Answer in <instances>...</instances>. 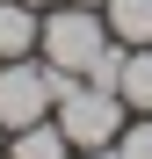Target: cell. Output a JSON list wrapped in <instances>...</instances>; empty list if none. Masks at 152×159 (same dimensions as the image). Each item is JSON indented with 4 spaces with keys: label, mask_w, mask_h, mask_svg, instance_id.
<instances>
[{
    "label": "cell",
    "mask_w": 152,
    "mask_h": 159,
    "mask_svg": "<svg viewBox=\"0 0 152 159\" xmlns=\"http://www.w3.org/2000/svg\"><path fill=\"white\" fill-rule=\"evenodd\" d=\"M109 43V22L101 7H80V0H58V7H44V29H36V51L44 65H58L65 80H80L94 65V51Z\"/></svg>",
    "instance_id": "cell-1"
},
{
    "label": "cell",
    "mask_w": 152,
    "mask_h": 159,
    "mask_svg": "<svg viewBox=\"0 0 152 159\" xmlns=\"http://www.w3.org/2000/svg\"><path fill=\"white\" fill-rule=\"evenodd\" d=\"M58 130H65V145L72 152H101V145H116L123 138V123H131V109H123V94L109 87H87V80H72V87L58 94Z\"/></svg>",
    "instance_id": "cell-2"
},
{
    "label": "cell",
    "mask_w": 152,
    "mask_h": 159,
    "mask_svg": "<svg viewBox=\"0 0 152 159\" xmlns=\"http://www.w3.org/2000/svg\"><path fill=\"white\" fill-rule=\"evenodd\" d=\"M65 87H72V80H65L58 65H44L36 51H29V58H7V65H0V123H7V130L44 123L51 109H58Z\"/></svg>",
    "instance_id": "cell-3"
},
{
    "label": "cell",
    "mask_w": 152,
    "mask_h": 159,
    "mask_svg": "<svg viewBox=\"0 0 152 159\" xmlns=\"http://www.w3.org/2000/svg\"><path fill=\"white\" fill-rule=\"evenodd\" d=\"M36 29H44V15L29 7V0H0V65H7V58H29V51H36Z\"/></svg>",
    "instance_id": "cell-4"
},
{
    "label": "cell",
    "mask_w": 152,
    "mask_h": 159,
    "mask_svg": "<svg viewBox=\"0 0 152 159\" xmlns=\"http://www.w3.org/2000/svg\"><path fill=\"white\" fill-rule=\"evenodd\" d=\"M7 159H72V145H65L58 116H44V123H22V130H7Z\"/></svg>",
    "instance_id": "cell-5"
},
{
    "label": "cell",
    "mask_w": 152,
    "mask_h": 159,
    "mask_svg": "<svg viewBox=\"0 0 152 159\" xmlns=\"http://www.w3.org/2000/svg\"><path fill=\"white\" fill-rule=\"evenodd\" d=\"M101 22H109V36L116 43H152V0H109V7H101Z\"/></svg>",
    "instance_id": "cell-6"
},
{
    "label": "cell",
    "mask_w": 152,
    "mask_h": 159,
    "mask_svg": "<svg viewBox=\"0 0 152 159\" xmlns=\"http://www.w3.org/2000/svg\"><path fill=\"white\" fill-rule=\"evenodd\" d=\"M116 94H123V109H131V116H152V43H138L131 58H123Z\"/></svg>",
    "instance_id": "cell-7"
},
{
    "label": "cell",
    "mask_w": 152,
    "mask_h": 159,
    "mask_svg": "<svg viewBox=\"0 0 152 159\" xmlns=\"http://www.w3.org/2000/svg\"><path fill=\"white\" fill-rule=\"evenodd\" d=\"M123 58H131V43H116V36H109V43L94 51V65H87L80 80H87V87H109V94H116V80H123Z\"/></svg>",
    "instance_id": "cell-8"
},
{
    "label": "cell",
    "mask_w": 152,
    "mask_h": 159,
    "mask_svg": "<svg viewBox=\"0 0 152 159\" xmlns=\"http://www.w3.org/2000/svg\"><path fill=\"white\" fill-rule=\"evenodd\" d=\"M116 152H123V159H152V116H131V123H123Z\"/></svg>",
    "instance_id": "cell-9"
},
{
    "label": "cell",
    "mask_w": 152,
    "mask_h": 159,
    "mask_svg": "<svg viewBox=\"0 0 152 159\" xmlns=\"http://www.w3.org/2000/svg\"><path fill=\"white\" fill-rule=\"evenodd\" d=\"M72 159H123V152H116V145H101V152H72Z\"/></svg>",
    "instance_id": "cell-10"
},
{
    "label": "cell",
    "mask_w": 152,
    "mask_h": 159,
    "mask_svg": "<svg viewBox=\"0 0 152 159\" xmlns=\"http://www.w3.org/2000/svg\"><path fill=\"white\" fill-rule=\"evenodd\" d=\"M0 159H7V123H0Z\"/></svg>",
    "instance_id": "cell-11"
},
{
    "label": "cell",
    "mask_w": 152,
    "mask_h": 159,
    "mask_svg": "<svg viewBox=\"0 0 152 159\" xmlns=\"http://www.w3.org/2000/svg\"><path fill=\"white\" fill-rule=\"evenodd\" d=\"M29 7H36V15H44V7H58V0H29Z\"/></svg>",
    "instance_id": "cell-12"
},
{
    "label": "cell",
    "mask_w": 152,
    "mask_h": 159,
    "mask_svg": "<svg viewBox=\"0 0 152 159\" xmlns=\"http://www.w3.org/2000/svg\"><path fill=\"white\" fill-rule=\"evenodd\" d=\"M80 7H109V0H80Z\"/></svg>",
    "instance_id": "cell-13"
}]
</instances>
